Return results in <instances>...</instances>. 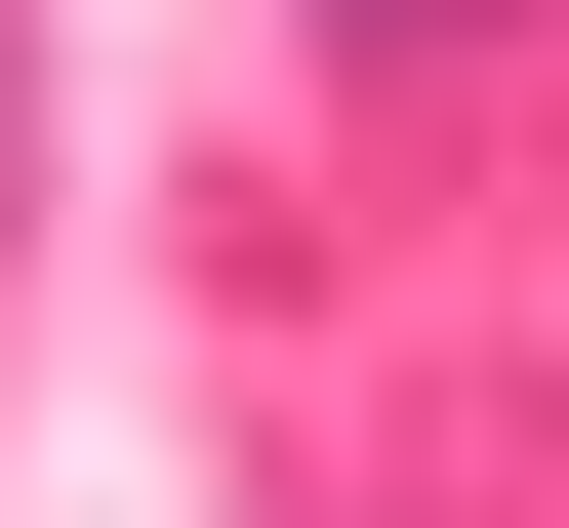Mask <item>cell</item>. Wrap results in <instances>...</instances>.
<instances>
[{
  "mask_svg": "<svg viewBox=\"0 0 569 528\" xmlns=\"http://www.w3.org/2000/svg\"><path fill=\"white\" fill-rule=\"evenodd\" d=\"M326 41H367V82H448V41H529V0H326Z\"/></svg>",
  "mask_w": 569,
  "mask_h": 528,
  "instance_id": "obj_1",
  "label": "cell"
}]
</instances>
